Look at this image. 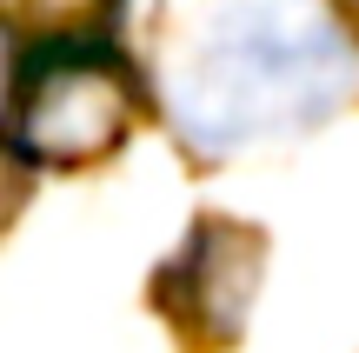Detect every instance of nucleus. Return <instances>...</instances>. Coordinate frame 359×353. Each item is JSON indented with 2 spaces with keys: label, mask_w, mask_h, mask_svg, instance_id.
Listing matches in <instances>:
<instances>
[{
  "label": "nucleus",
  "mask_w": 359,
  "mask_h": 353,
  "mask_svg": "<svg viewBox=\"0 0 359 353\" xmlns=\"http://www.w3.org/2000/svg\"><path fill=\"white\" fill-rule=\"evenodd\" d=\"M339 93H353V53L333 27L246 7L226 13L180 74V127L219 154L286 127H313Z\"/></svg>",
  "instance_id": "1"
},
{
  "label": "nucleus",
  "mask_w": 359,
  "mask_h": 353,
  "mask_svg": "<svg viewBox=\"0 0 359 353\" xmlns=\"http://www.w3.org/2000/svg\"><path fill=\"white\" fill-rule=\"evenodd\" d=\"M0 114L27 167H100L140 127V80L114 47L47 40L7 74Z\"/></svg>",
  "instance_id": "2"
},
{
  "label": "nucleus",
  "mask_w": 359,
  "mask_h": 353,
  "mask_svg": "<svg viewBox=\"0 0 359 353\" xmlns=\"http://www.w3.org/2000/svg\"><path fill=\"white\" fill-rule=\"evenodd\" d=\"M259 274H266V234L213 213V220L193 227V240L173 260L160 300H167V314L180 320V333H193L200 347H226V340L246 333Z\"/></svg>",
  "instance_id": "3"
},
{
  "label": "nucleus",
  "mask_w": 359,
  "mask_h": 353,
  "mask_svg": "<svg viewBox=\"0 0 359 353\" xmlns=\"http://www.w3.org/2000/svg\"><path fill=\"white\" fill-rule=\"evenodd\" d=\"M114 13V0H0V34L13 40H87L93 27Z\"/></svg>",
  "instance_id": "4"
},
{
  "label": "nucleus",
  "mask_w": 359,
  "mask_h": 353,
  "mask_svg": "<svg viewBox=\"0 0 359 353\" xmlns=\"http://www.w3.org/2000/svg\"><path fill=\"white\" fill-rule=\"evenodd\" d=\"M20 194H27V160L13 147H0V227L20 213Z\"/></svg>",
  "instance_id": "5"
},
{
  "label": "nucleus",
  "mask_w": 359,
  "mask_h": 353,
  "mask_svg": "<svg viewBox=\"0 0 359 353\" xmlns=\"http://www.w3.org/2000/svg\"><path fill=\"white\" fill-rule=\"evenodd\" d=\"M7 74L13 67H7V34H0V93H7Z\"/></svg>",
  "instance_id": "6"
},
{
  "label": "nucleus",
  "mask_w": 359,
  "mask_h": 353,
  "mask_svg": "<svg viewBox=\"0 0 359 353\" xmlns=\"http://www.w3.org/2000/svg\"><path fill=\"white\" fill-rule=\"evenodd\" d=\"M346 13H359V0H346Z\"/></svg>",
  "instance_id": "7"
}]
</instances>
